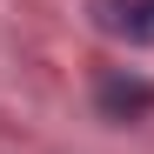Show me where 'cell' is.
<instances>
[{
  "label": "cell",
  "mask_w": 154,
  "mask_h": 154,
  "mask_svg": "<svg viewBox=\"0 0 154 154\" xmlns=\"http://www.w3.org/2000/svg\"><path fill=\"white\" fill-rule=\"evenodd\" d=\"M94 107H100V121H147V114H154V81L114 67V74L94 81Z\"/></svg>",
  "instance_id": "cell-1"
},
{
  "label": "cell",
  "mask_w": 154,
  "mask_h": 154,
  "mask_svg": "<svg viewBox=\"0 0 154 154\" xmlns=\"http://www.w3.org/2000/svg\"><path fill=\"white\" fill-rule=\"evenodd\" d=\"M94 27L114 40L154 47V0H94Z\"/></svg>",
  "instance_id": "cell-2"
}]
</instances>
